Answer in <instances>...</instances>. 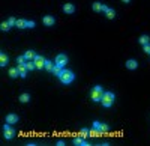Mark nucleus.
<instances>
[{
    "label": "nucleus",
    "mask_w": 150,
    "mask_h": 146,
    "mask_svg": "<svg viewBox=\"0 0 150 146\" xmlns=\"http://www.w3.org/2000/svg\"><path fill=\"white\" fill-rule=\"evenodd\" d=\"M54 63H53V62H50V60H47V62H45V69H48V71H53V68H54Z\"/></svg>",
    "instance_id": "b1692460"
},
{
    "label": "nucleus",
    "mask_w": 150,
    "mask_h": 146,
    "mask_svg": "<svg viewBox=\"0 0 150 146\" xmlns=\"http://www.w3.org/2000/svg\"><path fill=\"white\" fill-rule=\"evenodd\" d=\"M9 75L11 77H17V75H20V72H18L17 68H12V69H9Z\"/></svg>",
    "instance_id": "4be33fe9"
},
{
    "label": "nucleus",
    "mask_w": 150,
    "mask_h": 146,
    "mask_svg": "<svg viewBox=\"0 0 150 146\" xmlns=\"http://www.w3.org/2000/svg\"><path fill=\"white\" fill-rule=\"evenodd\" d=\"M44 24L45 26H53L54 24V17H51V15L44 17Z\"/></svg>",
    "instance_id": "9d476101"
},
{
    "label": "nucleus",
    "mask_w": 150,
    "mask_h": 146,
    "mask_svg": "<svg viewBox=\"0 0 150 146\" xmlns=\"http://www.w3.org/2000/svg\"><path fill=\"white\" fill-rule=\"evenodd\" d=\"M0 27H2V30H3V32H8V30L11 29V24H9L8 21H5V23H2V26H0Z\"/></svg>",
    "instance_id": "6ab92c4d"
},
{
    "label": "nucleus",
    "mask_w": 150,
    "mask_h": 146,
    "mask_svg": "<svg viewBox=\"0 0 150 146\" xmlns=\"http://www.w3.org/2000/svg\"><path fill=\"white\" fill-rule=\"evenodd\" d=\"M26 59L27 60H35V57H36V53L35 51H32V50H29V51H26Z\"/></svg>",
    "instance_id": "f8f14e48"
},
{
    "label": "nucleus",
    "mask_w": 150,
    "mask_h": 146,
    "mask_svg": "<svg viewBox=\"0 0 150 146\" xmlns=\"http://www.w3.org/2000/svg\"><path fill=\"white\" fill-rule=\"evenodd\" d=\"M6 63H8V56H6L5 53H2V54H0V65L5 66Z\"/></svg>",
    "instance_id": "dca6fc26"
},
{
    "label": "nucleus",
    "mask_w": 150,
    "mask_h": 146,
    "mask_svg": "<svg viewBox=\"0 0 150 146\" xmlns=\"http://www.w3.org/2000/svg\"><path fill=\"white\" fill-rule=\"evenodd\" d=\"M80 136H81L83 139H86V137H89V136H90V131H89V130H86V128H83V130H81V134H80Z\"/></svg>",
    "instance_id": "a878e982"
},
{
    "label": "nucleus",
    "mask_w": 150,
    "mask_h": 146,
    "mask_svg": "<svg viewBox=\"0 0 150 146\" xmlns=\"http://www.w3.org/2000/svg\"><path fill=\"white\" fill-rule=\"evenodd\" d=\"M26 60H27V59H26V56H20V57L17 59L18 63H26Z\"/></svg>",
    "instance_id": "bb28decb"
},
{
    "label": "nucleus",
    "mask_w": 150,
    "mask_h": 146,
    "mask_svg": "<svg viewBox=\"0 0 150 146\" xmlns=\"http://www.w3.org/2000/svg\"><path fill=\"white\" fill-rule=\"evenodd\" d=\"M144 51H146V53H150V44H146V45H144Z\"/></svg>",
    "instance_id": "7c9ffc66"
},
{
    "label": "nucleus",
    "mask_w": 150,
    "mask_h": 146,
    "mask_svg": "<svg viewBox=\"0 0 150 146\" xmlns=\"http://www.w3.org/2000/svg\"><path fill=\"white\" fill-rule=\"evenodd\" d=\"M113 101H114V94L113 92H105L102 99H101V102L104 104V107H110L113 104Z\"/></svg>",
    "instance_id": "f03ea898"
},
{
    "label": "nucleus",
    "mask_w": 150,
    "mask_h": 146,
    "mask_svg": "<svg viewBox=\"0 0 150 146\" xmlns=\"http://www.w3.org/2000/svg\"><path fill=\"white\" fill-rule=\"evenodd\" d=\"M68 63V57H66V54H59L57 56V59H56V65H60L62 68Z\"/></svg>",
    "instance_id": "39448f33"
},
{
    "label": "nucleus",
    "mask_w": 150,
    "mask_h": 146,
    "mask_svg": "<svg viewBox=\"0 0 150 146\" xmlns=\"http://www.w3.org/2000/svg\"><path fill=\"white\" fill-rule=\"evenodd\" d=\"M17 26L18 29H24V27H27V21H24V20H17Z\"/></svg>",
    "instance_id": "2eb2a0df"
},
{
    "label": "nucleus",
    "mask_w": 150,
    "mask_h": 146,
    "mask_svg": "<svg viewBox=\"0 0 150 146\" xmlns=\"http://www.w3.org/2000/svg\"><path fill=\"white\" fill-rule=\"evenodd\" d=\"M62 71H63V69H62V66L56 65L54 68H53V71H51V72H53V74H56V75H60V74H62Z\"/></svg>",
    "instance_id": "f3484780"
},
{
    "label": "nucleus",
    "mask_w": 150,
    "mask_h": 146,
    "mask_svg": "<svg viewBox=\"0 0 150 146\" xmlns=\"http://www.w3.org/2000/svg\"><path fill=\"white\" fill-rule=\"evenodd\" d=\"M140 44H143V45H146V44H149V36H141L140 38Z\"/></svg>",
    "instance_id": "5701e85b"
},
{
    "label": "nucleus",
    "mask_w": 150,
    "mask_h": 146,
    "mask_svg": "<svg viewBox=\"0 0 150 146\" xmlns=\"http://www.w3.org/2000/svg\"><path fill=\"white\" fill-rule=\"evenodd\" d=\"M29 99H30V95H29V94H23V95L20 97V101H21V102H27Z\"/></svg>",
    "instance_id": "412c9836"
},
{
    "label": "nucleus",
    "mask_w": 150,
    "mask_h": 146,
    "mask_svg": "<svg viewBox=\"0 0 150 146\" xmlns=\"http://www.w3.org/2000/svg\"><path fill=\"white\" fill-rule=\"evenodd\" d=\"M101 134H102V131L98 130V128H93V130L90 131V137H99Z\"/></svg>",
    "instance_id": "a211bd4d"
},
{
    "label": "nucleus",
    "mask_w": 150,
    "mask_h": 146,
    "mask_svg": "<svg viewBox=\"0 0 150 146\" xmlns=\"http://www.w3.org/2000/svg\"><path fill=\"white\" fill-rule=\"evenodd\" d=\"M33 62H35V66H36L38 69H42V68H45V62H47V60H45L42 56H36Z\"/></svg>",
    "instance_id": "20e7f679"
},
{
    "label": "nucleus",
    "mask_w": 150,
    "mask_h": 146,
    "mask_svg": "<svg viewBox=\"0 0 150 146\" xmlns=\"http://www.w3.org/2000/svg\"><path fill=\"white\" fill-rule=\"evenodd\" d=\"M74 143H75V145H81V146H87V145H89V143L84 140L81 136H80V137H77V139H74Z\"/></svg>",
    "instance_id": "9b49d317"
},
{
    "label": "nucleus",
    "mask_w": 150,
    "mask_h": 146,
    "mask_svg": "<svg viewBox=\"0 0 150 146\" xmlns=\"http://www.w3.org/2000/svg\"><path fill=\"white\" fill-rule=\"evenodd\" d=\"M105 14H107V17H108V18H114V17H116V11H114V9H110V8H108Z\"/></svg>",
    "instance_id": "aec40b11"
},
{
    "label": "nucleus",
    "mask_w": 150,
    "mask_h": 146,
    "mask_svg": "<svg viewBox=\"0 0 150 146\" xmlns=\"http://www.w3.org/2000/svg\"><path fill=\"white\" fill-rule=\"evenodd\" d=\"M101 131H102V132H107V131H108V127H107V125H101Z\"/></svg>",
    "instance_id": "c756f323"
},
{
    "label": "nucleus",
    "mask_w": 150,
    "mask_h": 146,
    "mask_svg": "<svg viewBox=\"0 0 150 146\" xmlns=\"http://www.w3.org/2000/svg\"><path fill=\"white\" fill-rule=\"evenodd\" d=\"M107 9H108V8H107L105 5H101V3H98V2L93 3V11H96V12H101V11L107 12Z\"/></svg>",
    "instance_id": "6e6552de"
},
{
    "label": "nucleus",
    "mask_w": 150,
    "mask_h": 146,
    "mask_svg": "<svg viewBox=\"0 0 150 146\" xmlns=\"http://www.w3.org/2000/svg\"><path fill=\"white\" fill-rule=\"evenodd\" d=\"M63 11H65L66 14H74V12H75V6L71 5V3H66V5L63 6Z\"/></svg>",
    "instance_id": "1a4fd4ad"
},
{
    "label": "nucleus",
    "mask_w": 150,
    "mask_h": 146,
    "mask_svg": "<svg viewBox=\"0 0 150 146\" xmlns=\"http://www.w3.org/2000/svg\"><path fill=\"white\" fill-rule=\"evenodd\" d=\"M93 128H98V130H101V124H99V122H93Z\"/></svg>",
    "instance_id": "2f4dec72"
},
{
    "label": "nucleus",
    "mask_w": 150,
    "mask_h": 146,
    "mask_svg": "<svg viewBox=\"0 0 150 146\" xmlns=\"http://www.w3.org/2000/svg\"><path fill=\"white\" fill-rule=\"evenodd\" d=\"M59 78L62 83H65V84H69V83H72L74 78H75V75H74V72H71V71H62V74L59 75Z\"/></svg>",
    "instance_id": "f257e3e1"
},
{
    "label": "nucleus",
    "mask_w": 150,
    "mask_h": 146,
    "mask_svg": "<svg viewBox=\"0 0 150 146\" xmlns=\"http://www.w3.org/2000/svg\"><path fill=\"white\" fill-rule=\"evenodd\" d=\"M122 2H125V3H128V2H129V0H122Z\"/></svg>",
    "instance_id": "473e14b6"
},
{
    "label": "nucleus",
    "mask_w": 150,
    "mask_h": 146,
    "mask_svg": "<svg viewBox=\"0 0 150 146\" xmlns=\"http://www.w3.org/2000/svg\"><path fill=\"white\" fill-rule=\"evenodd\" d=\"M8 23H9V24H11V27H12V26H15V24H17V20H15V18H12V17H11V18H9V20H8Z\"/></svg>",
    "instance_id": "cd10ccee"
},
{
    "label": "nucleus",
    "mask_w": 150,
    "mask_h": 146,
    "mask_svg": "<svg viewBox=\"0 0 150 146\" xmlns=\"http://www.w3.org/2000/svg\"><path fill=\"white\" fill-rule=\"evenodd\" d=\"M6 121H8L9 124H15V122L18 121V116H17V114H8Z\"/></svg>",
    "instance_id": "4468645a"
},
{
    "label": "nucleus",
    "mask_w": 150,
    "mask_h": 146,
    "mask_svg": "<svg viewBox=\"0 0 150 146\" xmlns=\"http://www.w3.org/2000/svg\"><path fill=\"white\" fill-rule=\"evenodd\" d=\"M3 130H5V139H12L14 137V130L9 128V122L3 127Z\"/></svg>",
    "instance_id": "423d86ee"
},
{
    "label": "nucleus",
    "mask_w": 150,
    "mask_h": 146,
    "mask_svg": "<svg viewBox=\"0 0 150 146\" xmlns=\"http://www.w3.org/2000/svg\"><path fill=\"white\" fill-rule=\"evenodd\" d=\"M17 69H18V72H20V75L21 77H26L27 75V66H26V63H18V66H17Z\"/></svg>",
    "instance_id": "0eeeda50"
},
{
    "label": "nucleus",
    "mask_w": 150,
    "mask_h": 146,
    "mask_svg": "<svg viewBox=\"0 0 150 146\" xmlns=\"http://www.w3.org/2000/svg\"><path fill=\"white\" fill-rule=\"evenodd\" d=\"M26 66H27V69H29V71H32L33 68H36V66H35V62H33V60H29V62H26Z\"/></svg>",
    "instance_id": "393cba45"
},
{
    "label": "nucleus",
    "mask_w": 150,
    "mask_h": 146,
    "mask_svg": "<svg viewBox=\"0 0 150 146\" xmlns=\"http://www.w3.org/2000/svg\"><path fill=\"white\" fill-rule=\"evenodd\" d=\"M27 27L33 29V27H35V21H27Z\"/></svg>",
    "instance_id": "c85d7f7f"
},
{
    "label": "nucleus",
    "mask_w": 150,
    "mask_h": 146,
    "mask_svg": "<svg viewBox=\"0 0 150 146\" xmlns=\"http://www.w3.org/2000/svg\"><path fill=\"white\" fill-rule=\"evenodd\" d=\"M102 97H104V90H102V87H101V86L93 87V90H92V98H93V101H101Z\"/></svg>",
    "instance_id": "7ed1b4c3"
},
{
    "label": "nucleus",
    "mask_w": 150,
    "mask_h": 146,
    "mask_svg": "<svg viewBox=\"0 0 150 146\" xmlns=\"http://www.w3.org/2000/svg\"><path fill=\"white\" fill-rule=\"evenodd\" d=\"M137 66H138L137 60H132V59H131V60H128V62H126V68H129V69H135Z\"/></svg>",
    "instance_id": "ddd939ff"
}]
</instances>
